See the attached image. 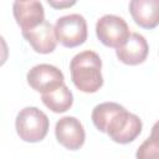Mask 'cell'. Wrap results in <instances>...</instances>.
I'll return each mask as SVG.
<instances>
[{
    "label": "cell",
    "mask_w": 159,
    "mask_h": 159,
    "mask_svg": "<svg viewBox=\"0 0 159 159\" xmlns=\"http://www.w3.org/2000/svg\"><path fill=\"white\" fill-rule=\"evenodd\" d=\"M158 0H132L129 2V12L137 25L143 29H154L159 22Z\"/></svg>",
    "instance_id": "8fae6325"
},
{
    "label": "cell",
    "mask_w": 159,
    "mask_h": 159,
    "mask_svg": "<svg viewBox=\"0 0 159 159\" xmlns=\"http://www.w3.org/2000/svg\"><path fill=\"white\" fill-rule=\"evenodd\" d=\"M24 39L31 45V47L39 53H51L57 45L53 25L48 21H43L34 29L21 31Z\"/></svg>",
    "instance_id": "30bf717a"
},
{
    "label": "cell",
    "mask_w": 159,
    "mask_h": 159,
    "mask_svg": "<svg viewBox=\"0 0 159 159\" xmlns=\"http://www.w3.org/2000/svg\"><path fill=\"white\" fill-rule=\"evenodd\" d=\"M142 120L137 114L128 112L122 104L113 112L104 125V132L108 137L119 144L133 142L142 132Z\"/></svg>",
    "instance_id": "7a4b0ae2"
},
{
    "label": "cell",
    "mask_w": 159,
    "mask_h": 159,
    "mask_svg": "<svg viewBox=\"0 0 159 159\" xmlns=\"http://www.w3.org/2000/svg\"><path fill=\"white\" fill-rule=\"evenodd\" d=\"M50 127L48 117L45 112L37 107H25L22 108L15 119L16 133L24 142L37 143L41 142Z\"/></svg>",
    "instance_id": "3957f363"
},
{
    "label": "cell",
    "mask_w": 159,
    "mask_h": 159,
    "mask_svg": "<svg viewBox=\"0 0 159 159\" xmlns=\"http://www.w3.org/2000/svg\"><path fill=\"white\" fill-rule=\"evenodd\" d=\"M70 72L73 84L84 93H94L103 86L102 60L94 51L86 50L73 56Z\"/></svg>",
    "instance_id": "6da1fadb"
},
{
    "label": "cell",
    "mask_w": 159,
    "mask_h": 159,
    "mask_svg": "<svg viewBox=\"0 0 159 159\" xmlns=\"http://www.w3.org/2000/svg\"><path fill=\"white\" fill-rule=\"evenodd\" d=\"M55 135L57 142L66 149H80L86 139V133L80 119L75 117H62L55 125Z\"/></svg>",
    "instance_id": "52a82bcc"
},
{
    "label": "cell",
    "mask_w": 159,
    "mask_h": 159,
    "mask_svg": "<svg viewBox=\"0 0 159 159\" xmlns=\"http://www.w3.org/2000/svg\"><path fill=\"white\" fill-rule=\"evenodd\" d=\"M96 35L104 46L118 48L125 42L130 32L129 26L123 17L107 14L97 20Z\"/></svg>",
    "instance_id": "5b68a950"
},
{
    "label": "cell",
    "mask_w": 159,
    "mask_h": 159,
    "mask_svg": "<svg viewBox=\"0 0 159 159\" xmlns=\"http://www.w3.org/2000/svg\"><path fill=\"white\" fill-rule=\"evenodd\" d=\"M41 99L50 111L55 113H63L71 108L73 103V94L63 83L55 91L43 93L41 96Z\"/></svg>",
    "instance_id": "7c38bea8"
},
{
    "label": "cell",
    "mask_w": 159,
    "mask_h": 159,
    "mask_svg": "<svg viewBox=\"0 0 159 159\" xmlns=\"http://www.w3.org/2000/svg\"><path fill=\"white\" fill-rule=\"evenodd\" d=\"M9 57V47L5 41V39L0 35V66H2Z\"/></svg>",
    "instance_id": "5bb4252c"
},
{
    "label": "cell",
    "mask_w": 159,
    "mask_h": 159,
    "mask_svg": "<svg viewBox=\"0 0 159 159\" xmlns=\"http://www.w3.org/2000/svg\"><path fill=\"white\" fill-rule=\"evenodd\" d=\"M149 53V45L145 37L138 32H130L125 42L116 50L118 60L125 65L135 66L143 63Z\"/></svg>",
    "instance_id": "ba28073f"
},
{
    "label": "cell",
    "mask_w": 159,
    "mask_h": 159,
    "mask_svg": "<svg viewBox=\"0 0 159 159\" xmlns=\"http://www.w3.org/2000/svg\"><path fill=\"white\" fill-rule=\"evenodd\" d=\"M48 4L56 9H61V7H67V6H72L76 4V1H53V0H48Z\"/></svg>",
    "instance_id": "9a60e30c"
},
{
    "label": "cell",
    "mask_w": 159,
    "mask_h": 159,
    "mask_svg": "<svg viewBox=\"0 0 159 159\" xmlns=\"http://www.w3.org/2000/svg\"><path fill=\"white\" fill-rule=\"evenodd\" d=\"M56 40L65 47H76L87 40V22L80 14H70L56 20L53 26Z\"/></svg>",
    "instance_id": "277c9868"
},
{
    "label": "cell",
    "mask_w": 159,
    "mask_h": 159,
    "mask_svg": "<svg viewBox=\"0 0 159 159\" xmlns=\"http://www.w3.org/2000/svg\"><path fill=\"white\" fill-rule=\"evenodd\" d=\"M12 12L21 31L34 29L45 21L43 6L37 0H16L12 5Z\"/></svg>",
    "instance_id": "9c48e42d"
},
{
    "label": "cell",
    "mask_w": 159,
    "mask_h": 159,
    "mask_svg": "<svg viewBox=\"0 0 159 159\" xmlns=\"http://www.w3.org/2000/svg\"><path fill=\"white\" fill-rule=\"evenodd\" d=\"M27 83L37 92L48 93L63 84V73L60 68L50 63H40L34 66L26 75Z\"/></svg>",
    "instance_id": "8992f818"
},
{
    "label": "cell",
    "mask_w": 159,
    "mask_h": 159,
    "mask_svg": "<svg viewBox=\"0 0 159 159\" xmlns=\"http://www.w3.org/2000/svg\"><path fill=\"white\" fill-rule=\"evenodd\" d=\"M135 159H159V142L157 125H154L152 135L147 138L137 149Z\"/></svg>",
    "instance_id": "4fadbf2b"
}]
</instances>
